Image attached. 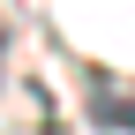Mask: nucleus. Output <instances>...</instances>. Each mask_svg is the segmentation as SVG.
Masks as SVG:
<instances>
[{
    "mask_svg": "<svg viewBox=\"0 0 135 135\" xmlns=\"http://www.w3.org/2000/svg\"><path fill=\"white\" fill-rule=\"evenodd\" d=\"M90 105H98V120H105V128H135V98H128V90L113 98L105 75H90Z\"/></svg>",
    "mask_w": 135,
    "mask_h": 135,
    "instance_id": "obj_1",
    "label": "nucleus"
},
{
    "mask_svg": "<svg viewBox=\"0 0 135 135\" xmlns=\"http://www.w3.org/2000/svg\"><path fill=\"white\" fill-rule=\"evenodd\" d=\"M0 83H8V23H0Z\"/></svg>",
    "mask_w": 135,
    "mask_h": 135,
    "instance_id": "obj_2",
    "label": "nucleus"
}]
</instances>
